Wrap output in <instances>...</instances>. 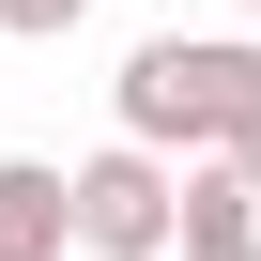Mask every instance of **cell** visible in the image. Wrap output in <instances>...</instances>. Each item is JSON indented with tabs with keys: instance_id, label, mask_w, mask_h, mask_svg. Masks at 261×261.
<instances>
[{
	"instance_id": "277c9868",
	"label": "cell",
	"mask_w": 261,
	"mask_h": 261,
	"mask_svg": "<svg viewBox=\"0 0 261 261\" xmlns=\"http://www.w3.org/2000/svg\"><path fill=\"white\" fill-rule=\"evenodd\" d=\"M77 16H92V0H0V31H31V46H62Z\"/></svg>"
},
{
	"instance_id": "6da1fadb",
	"label": "cell",
	"mask_w": 261,
	"mask_h": 261,
	"mask_svg": "<svg viewBox=\"0 0 261 261\" xmlns=\"http://www.w3.org/2000/svg\"><path fill=\"white\" fill-rule=\"evenodd\" d=\"M246 123H261V46H246V31H154L139 62H123V139L230 154Z\"/></svg>"
},
{
	"instance_id": "5b68a950",
	"label": "cell",
	"mask_w": 261,
	"mask_h": 261,
	"mask_svg": "<svg viewBox=\"0 0 261 261\" xmlns=\"http://www.w3.org/2000/svg\"><path fill=\"white\" fill-rule=\"evenodd\" d=\"M230 169H246V200H261V123H246V139H230Z\"/></svg>"
},
{
	"instance_id": "8992f818",
	"label": "cell",
	"mask_w": 261,
	"mask_h": 261,
	"mask_svg": "<svg viewBox=\"0 0 261 261\" xmlns=\"http://www.w3.org/2000/svg\"><path fill=\"white\" fill-rule=\"evenodd\" d=\"M185 261H261V246H185Z\"/></svg>"
},
{
	"instance_id": "3957f363",
	"label": "cell",
	"mask_w": 261,
	"mask_h": 261,
	"mask_svg": "<svg viewBox=\"0 0 261 261\" xmlns=\"http://www.w3.org/2000/svg\"><path fill=\"white\" fill-rule=\"evenodd\" d=\"M0 261H62V169L0 154Z\"/></svg>"
},
{
	"instance_id": "7a4b0ae2",
	"label": "cell",
	"mask_w": 261,
	"mask_h": 261,
	"mask_svg": "<svg viewBox=\"0 0 261 261\" xmlns=\"http://www.w3.org/2000/svg\"><path fill=\"white\" fill-rule=\"evenodd\" d=\"M62 246H92V261H169V154L154 139H108L92 169H62Z\"/></svg>"
},
{
	"instance_id": "52a82bcc",
	"label": "cell",
	"mask_w": 261,
	"mask_h": 261,
	"mask_svg": "<svg viewBox=\"0 0 261 261\" xmlns=\"http://www.w3.org/2000/svg\"><path fill=\"white\" fill-rule=\"evenodd\" d=\"M230 16H261V0H230Z\"/></svg>"
}]
</instances>
